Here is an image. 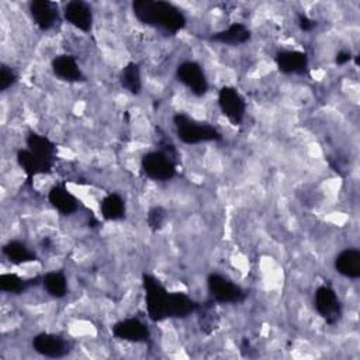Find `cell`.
I'll return each instance as SVG.
<instances>
[{"label": "cell", "mask_w": 360, "mask_h": 360, "mask_svg": "<svg viewBox=\"0 0 360 360\" xmlns=\"http://www.w3.org/2000/svg\"><path fill=\"white\" fill-rule=\"evenodd\" d=\"M134 15L145 25L174 35L186 27L184 14L172 3L162 0H136L132 3Z\"/></svg>", "instance_id": "1"}, {"label": "cell", "mask_w": 360, "mask_h": 360, "mask_svg": "<svg viewBox=\"0 0 360 360\" xmlns=\"http://www.w3.org/2000/svg\"><path fill=\"white\" fill-rule=\"evenodd\" d=\"M173 122L179 139L184 143L195 145L201 142H212L222 139V135L217 128L205 122H198L183 112L176 114L173 117Z\"/></svg>", "instance_id": "2"}, {"label": "cell", "mask_w": 360, "mask_h": 360, "mask_svg": "<svg viewBox=\"0 0 360 360\" xmlns=\"http://www.w3.org/2000/svg\"><path fill=\"white\" fill-rule=\"evenodd\" d=\"M142 285L145 290V301L148 316L152 322H162L166 316V305L169 292L165 285L152 274H142Z\"/></svg>", "instance_id": "3"}, {"label": "cell", "mask_w": 360, "mask_h": 360, "mask_svg": "<svg viewBox=\"0 0 360 360\" xmlns=\"http://www.w3.org/2000/svg\"><path fill=\"white\" fill-rule=\"evenodd\" d=\"M207 287L211 300L218 304H239L246 300V292L239 285L218 273L208 276Z\"/></svg>", "instance_id": "4"}, {"label": "cell", "mask_w": 360, "mask_h": 360, "mask_svg": "<svg viewBox=\"0 0 360 360\" xmlns=\"http://www.w3.org/2000/svg\"><path fill=\"white\" fill-rule=\"evenodd\" d=\"M141 167L149 179L158 181H166L176 176V163L160 150H153L143 155Z\"/></svg>", "instance_id": "5"}, {"label": "cell", "mask_w": 360, "mask_h": 360, "mask_svg": "<svg viewBox=\"0 0 360 360\" xmlns=\"http://www.w3.org/2000/svg\"><path fill=\"white\" fill-rule=\"evenodd\" d=\"M218 105L221 112L233 125H240L245 118L246 103L235 87L224 86L218 93Z\"/></svg>", "instance_id": "6"}, {"label": "cell", "mask_w": 360, "mask_h": 360, "mask_svg": "<svg viewBox=\"0 0 360 360\" xmlns=\"http://www.w3.org/2000/svg\"><path fill=\"white\" fill-rule=\"evenodd\" d=\"M315 309L325 319L326 323L335 325L342 318V304L335 292V290L329 285L318 287L314 298Z\"/></svg>", "instance_id": "7"}, {"label": "cell", "mask_w": 360, "mask_h": 360, "mask_svg": "<svg viewBox=\"0 0 360 360\" xmlns=\"http://www.w3.org/2000/svg\"><path fill=\"white\" fill-rule=\"evenodd\" d=\"M177 79L197 97L204 96L208 91V82L201 66L197 62L186 60L177 66Z\"/></svg>", "instance_id": "8"}, {"label": "cell", "mask_w": 360, "mask_h": 360, "mask_svg": "<svg viewBox=\"0 0 360 360\" xmlns=\"http://www.w3.org/2000/svg\"><path fill=\"white\" fill-rule=\"evenodd\" d=\"M32 349L41 356L51 359L65 357L70 349L69 343L59 335L53 333H38L32 338Z\"/></svg>", "instance_id": "9"}, {"label": "cell", "mask_w": 360, "mask_h": 360, "mask_svg": "<svg viewBox=\"0 0 360 360\" xmlns=\"http://www.w3.org/2000/svg\"><path fill=\"white\" fill-rule=\"evenodd\" d=\"M112 335L117 339L135 342V343H146L150 339L149 329L138 318H128L117 322L112 326Z\"/></svg>", "instance_id": "10"}, {"label": "cell", "mask_w": 360, "mask_h": 360, "mask_svg": "<svg viewBox=\"0 0 360 360\" xmlns=\"http://www.w3.org/2000/svg\"><path fill=\"white\" fill-rule=\"evenodd\" d=\"M276 65L281 73L285 75H307L308 72V56L301 51L283 49L274 56Z\"/></svg>", "instance_id": "11"}, {"label": "cell", "mask_w": 360, "mask_h": 360, "mask_svg": "<svg viewBox=\"0 0 360 360\" xmlns=\"http://www.w3.org/2000/svg\"><path fill=\"white\" fill-rule=\"evenodd\" d=\"M63 17L70 25L76 27L83 32H87L91 30L93 13H91V7L86 1H82V0L69 1L65 6Z\"/></svg>", "instance_id": "12"}, {"label": "cell", "mask_w": 360, "mask_h": 360, "mask_svg": "<svg viewBox=\"0 0 360 360\" xmlns=\"http://www.w3.org/2000/svg\"><path fill=\"white\" fill-rule=\"evenodd\" d=\"M17 163L25 173L28 183H31L34 176L51 173V170L53 167L52 162H48V160L37 156L30 149H20L17 152Z\"/></svg>", "instance_id": "13"}, {"label": "cell", "mask_w": 360, "mask_h": 360, "mask_svg": "<svg viewBox=\"0 0 360 360\" xmlns=\"http://www.w3.org/2000/svg\"><path fill=\"white\" fill-rule=\"evenodd\" d=\"M30 13L34 22L42 31L51 30L58 21V6L49 0H34L30 3Z\"/></svg>", "instance_id": "14"}, {"label": "cell", "mask_w": 360, "mask_h": 360, "mask_svg": "<svg viewBox=\"0 0 360 360\" xmlns=\"http://www.w3.org/2000/svg\"><path fill=\"white\" fill-rule=\"evenodd\" d=\"M198 305L184 292H169L166 316L167 318H187L193 312H197Z\"/></svg>", "instance_id": "15"}, {"label": "cell", "mask_w": 360, "mask_h": 360, "mask_svg": "<svg viewBox=\"0 0 360 360\" xmlns=\"http://www.w3.org/2000/svg\"><path fill=\"white\" fill-rule=\"evenodd\" d=\"M48 200L51 205L63 215H70L79 208L77 198L69 193L63 184L53 186L48 193Z\"/></svg>", "instance_id": "16"}, {"label": "cell", "mask_w": 360, "mask_h": 360, "mask_svg": "<svg viewBox=\"0 0 360 360\" xmlns=\"http://www.w3.org/2000/svg\"><path fill=\"white\" fill-rule=\"evenodd\" d=\"M335 270L343 277L356 280L360 277V250L345 249L335 257Z\"/></svg>", "instance_id": "17"}, {"label": "cell", "mask_w": 360, "mask_h": 360, "mask_svg": "<svg viewBox=\"0 0 360 360\" xmlns=\"http://www.w3.org/2000/svg\"><path fill=\"white\" fill-rule=\"evenodd\" d=\"M52 70L53 73L66 82H80L84 80V76L82 70L79 69V65L76 59L72 55H59L52 60Z\"/></svg>", "instance_id": "18"}, {"label": "cell", "mask_w": 360, "mask_h": 360, "mask_svg": "<svg viewBox=\"0 0 360 360\" xmlns=\"http://www.w3.org/2000/svg\"><path fill=\"white\" fill-rule=\"evenodd\" d=\"M250 39V31L242 22H233L226 30L218 31L210 37V41L225 45H240Z\"/></svg>", "instance_id": "19"}, {"label": "cell", "mask_w": 360, "mask_h": 360, "mask_svg": "<svg viewBox=\"0 0 360 360\" xmlns=\"http://www.w3.org/2000/svg\"><path fill=\"white\" fill-rule=\"evenodd\" d=\"M25 143H27V149H30L32 153H35L37 156H39L48 162L55 163L56 145L49 138L31 131V132H28V135L25 138Z\"/></svg>", "instance_id": "20"}, {"label": "cell", "mask_w": 360, "mask_h": 360, "mask_svg": "<svg viewBox=\"0 0 360 360\" xmlns=\"http://www.w3.org/2000/svg\"><path fill=\"white\" fill-rule=\"evenodd\" d=\"M100 211L105 221H120L125 217V202L120 194L110 193L100 201Z\"/></svg>", "instance_id": "21"}, {"label": "cell", "mask_w": 360, "mask_h": 360, "mask_svg": "<svg viewBox=\"0 0 360 360\" xmlns=\"http://www.w3.org/2000/svg\"><path fill=\"white\" fill-rule=\"evenodd\" d=\"M39 280H41L39 277L25 280L15 273H4L0 276V290L4 292H11V294H21L27 288L37 285L39 283Z\"/></svg>", "instance_id": "22"}, {"label": "cell", "mask_w": 360, "mask_h": 360, "mask_svg": "<svg viewBox=\"0 0 360 360\" xmlns=\"http://www.w3.org/2000/svg\"><path fill=\"white\" fill-rule=\"evenodd\" d=\"M3 255L11 262L13 264H22L28 262L37 260V255L31 252L22 242L20 240H10L3 246Z\"/></svg>", "instance_id": "23"}, {"label": "cell", "mask_w": 360, "mask_h": 360, "mask_svg": "<svg viewBox=\"0 0 360 360\" xmlns=\"http://www.w3.org/2000/svg\"><path fill=\"white\" fill-rule=\"evenodd\" d=\"M121 86L128 90L131 94L138 96L142 90V80H141V68L135 62H129L122 68L120 75Z\"/></svg>", "instance_id": "24"}, {"label": "cell", "mask_w": 360, "mask_h": 360, "mask_svg": "<svg viewBox=\"0 0 360 360\" xmlns=\"http://www.w3.org/2000/svg\"><path fill=\"white\" fill-rule=\"evenodd\" d=\"M46 292L55 298H62L68 292V281L63 271H49L41 277Z\"/></svg>", "instance_id": "25"}, {"label": "cell", "mask_w": 360, "mask_h": 360, "mask_svg": "<svg viewBox=\"0 0 360 360\" xmlns=\"http://www.w3.org/2000/svg\"><path fill=\"white\" fill-rule=\"evenodd\" d=\"M197 312H198L200 329L205 335H211L218 328V322H219V318H218L217 311L214 308V300H210V301H205L204 304H200Z\"/></svg>", "instance_id": "26"}, {"label": "cell", "mask_w": 360, "mask_h": 360, "mask_svg": "<svg viewBox=\"0 0 360 360\" xmlns=\"http://www.w3.org/2000/svg\"><path fill=\"white\" fill-rule=\"evenodd\" d=\"M165 221H166V211L162 207H153L146 214V224L153 232L162 229Z\"/></svg>", "instance_id": "27"}, {"label": "cell", "mask_w": 360, "mask_h": 360, "mask_svg": "<svg viewBox=\"0 0 360 360\" xmlns=\"http://www.w3.org/2000/svg\"><path fill=\"white\" fill-rule=\"evenodd\" d=\"M15 82H17V75L14 73V70L7 65H1V68H0V90L6 91Z\"/></svg>", "instance_id": "28"}, {"label": "cell", "mask_w": 360, "mask_h": 360, "mask_svg": "<svg viewBox=\"0 0 360 360\" xmlns=\"http://www.w3.org/2000/svg\"><path fill=\"white\" fill-rule=\"evenodd\" d=\"M158 143H159V146H160L159 150L163 152L170 160H173V162L177 165V162H179V152H177L176 146L173 145V142H172L169 138L162 136Z\"/></svg>", "instance_id": "29"}, {"label": "cell", "mask_w": 360, "mask_h": 360, "mask_svg": "<svg viewBox=\"0 0 360 360\" xmlns=\"http://www.w3.org/2000/svg\"><path fill=\"white\" fill-rule=\"evenodd\" d=\"M298 25H300V28L302 30V31H312L314 30V27L316 25V22L314 21V20H311L307 14H304V13H300L298 14Z\"/></svg>", "instance_id": "30"}, {"label": "cell", "mask_w": 360, "mask_h": 360, "mask_svg": "<svg viewBox=\"0 0 360 360\" xmlns=\"http://www.w3.org/2000/svg\"><path fill=\"white\" fill-rule=\"evenodd\" d=\"M353 56H352L350 51H340V52H338V55L335 58V62H336V65L342 66V65H346L347 62H350Z\"/></svg>", "instance_id": "31"}, {"label": "cell", "mask_w": 360, "mask_h": 360, "mask_svg": "<svg viewBox=\"0 0 360 360\" xmlns=\"http://www.w3.org/2000/svg\"><path fill=\"white\" fill-rule=\"evenodd\" d=\"M42 246H44V249H49V246H51V240H49V238H45L44 240H42Z\"/></svg>", "instance_id": "32"}]
</instances>
